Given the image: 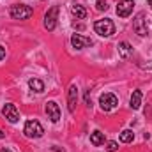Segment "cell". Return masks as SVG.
<instances>
[{
    "instance_id": "23",
    "label": "cell",
    "mask_w": 152,
    "mask_h": 152,
    "mask_svg": "<svg viewBox=\"0 0 152 152\" xmlns=\"http://www.w3.org/2000/svg\"><path fill=\"white\" fill-rule=\"evenodd\" d=\"M149 5H151V7H152V0H149Z\"/></svg>"
},
{
    "instance_id": "21",
    "label": "cell",
    "mask_w": 152,
    "mask_h": 152,
    "mask_svg": "<svg viewBox=\"0 0 152 152\" xmlns=\"http://www.w3.org/2000/svg\"><path fill=\"white\" fill-rule=\"evenodd\" d=\"M4 136H5V133H4V131L0 129V138H4Z\"/></svg>"
},
{
    "instance_id": "22",
    "label": "cell",
    "mask_w": 152,
    "mask_h": 152,
    "mask_svg": "<svg viewBox=\"0 0 152 152\" xmlns=\"http://www.w3.org/2000/svg\"><path fill=\"white\" fill-rule=\"evenodd\" d=\"M0 152H11V151H9V149H2Z\"/></svg>"
},
{
    "instance_id": "13",
    "label": "cell",
    "mask_w": 152,
    "mask_h": 152,
    "mask_svg": "<svg viewBox=\"0 0 152 152\" xmlns=\"http://www.w3.org/2000/svg\"><path fill=\"white\" fill-rule=\"evenodd\" d=\"M71 12H73V16L76 20H85L87 18V9L83 5H78V4L71 5Z\"/></svg>"
},
{
    "instance_id": "19",
    "label": "cell",
    "mask_w": 152,
    "mask_h": 152,
    "mask_svg": "<svg viewBox=\"0 0 152 152\" xmlns=\"http://www.w3.org/2000/svg\"><path fill=\"white\" fill-rule=\"evenodd\" d=\"M117 147H118V145H117V142H106V149H108L110 152L117 151Z\"/></svg>"
},
{
    "instance_id": "16",
    "label": "cell",
    "mask_w": 152,
    "mask_h": 152,
    "mask_svg": "<svg viewBox=\"0 0 152 152\" xmlns=\"http://www.w3.org/2000/svg\"><path fill=\"white\" fill-rule=\"evenodd\" d=\"M131 51H133V48H131V44H129V42L122 41V42L118 44V53H120V57H122V58H127V57L131 55Z\"/></svg>"
},
{
    "instance_id": "5",
    "label": "cell",
    "mask_w": 152,
    "mask_h": 152,
    "mask_svg": "<svg viewBox=\"0 0 152 152\" xmlns=\"http://www.w3.org/2000/svg\"><path fill=\"white\" fill-rule=\"evenodd\" d=\"M133 27H134L136 34H138V36H142V37H145V36L149 34V32H147V20H145V14H143V12L136 14L134 21H133Z\"/></svg>"
},
{
    "instance_id": "4",
    "label": "cell",
    "mask_w": 152,
    "mask_h": 152,
    "mask_svg": "<svg viewBox=\"0 0 152 152\" xmlns=\"http://www.w3.org/2000/svg\"><path fill=\"white\" fill-rule=\"evenodd\" d=\"M99 104H101V110L103 112H110V110H113L115 106L118 104V99H117V96L115 94H103L101 97H99Z\"/></svg>"
},
{
    "instance_id": "7",
    "label": "cell",
    "mask_w": 152,
    "mask_h": 152,
    "mask_svg": "<svg viewBox=\"0 0 152 152\" xmlns=\"http://www.w3.org/2000/svg\"><path fill=\"white\" fill-rule=\"evenodd\" d=\"M2 115H4L11 124H16V122L20 120V113H18L16 106H14V104H11V103L4 104V108H2Z\"/></svg>"
},
{
    "instance_id": "10",
    "label": "cell",
    "mask_w": 152,
    "mask_h": 152,
    "mask_svg": "<svg viewBox=\"0 0 152 152\" xmlns=\"http://www.w3.org/2000/svg\"><path fill=\"white\" fill-rule=\"evenodd\" d=\"M71 44H73V48H76V50H83V48H87V46H92V39L83 37V36H80V34H75V36L71 37Z\"/></svg>"
},
{
    "instance_id": "12",
    "label": "cell",
    "mask_w": 152,
    "mask_h": 152,
    "mask_svg": "<svg viewBox=\"0 0 152 152\" xmlns=\"http://www.w3.org/2000/svg\"><path fill=\"white\" fill-rule=\"evenodd\" d=\"M76 99H78V88H76V85H71V88H69V112L71 113H75L76 110Z\"/></svg>"
},
{
    "instance_id": "18",
    "label": "cell",
    "mask_w": 152,
    "mask_h": 152,
    "mask_svg": "<svg viewBox=\"0 0 152 152\" xmlns=\"http://www.w3.org/2000/svg\"><path fill=\"white\" fill-rule=\"evenodd\" d=\"M96 7H97V11H106L108 9V4L104 0H97L96 2Z\"/></svg>"
},
{
    "instance_id": "17",
    "label": "cell",
    "mask_w": 152,
    "mask_h": 152,
    "mask_svg": "<svg viewBox=\"0 0 152 152\" xmlns=\"http://www.w3.org/2000/svg\"><path fill=\"white\" fill-rule=\"evenodd\" d=\"M134 140V133L131 131V129H124L122 133H120V142H124V143H131Z\"/></svg>"
},
{
    "instance_id": "14",
    "label": "cell",
    "mask_w": 152,
    "mask_h": 152,
    "mask_svg": "<svg viewBox=\"0 0 152 152\" xmlns=\"http://www.w3.org/2000/svg\"><path fill=\"white\" fill-rule=\"evenodd\" d=\"M90 143L96 145V147L103 145V143H104V133H101V131H94V133H90Z\"/></svg>"
},
{
    "instance_id": "3",
    "label": "cell",
    "mask_w": 152,
    "mask_h": 152,
    "mask_svg": "<svg viewBox=\"0 0 152 152\" xmlns=\"http://www.w3.org/2000/svg\"><path fill=\"white\" fill-rule=\"evenodd\" d=\"M23 133L28 138H41L42 133H44V129H42V126L39 124L37 120H27V124L23 127Z\"/></svg>"
},
{
    "instance_id": "2",
    "label": "cell",
    "mask_w": 152,
    "mask_h": 152,
    "mask_svg": "<svg viewBox=\"0 0 152 152\" xmlns=\"http://www.w3.org/2000/svg\"><path fill=\"white\" fill-rule=\"evenodd\" d=\"M9 14H11L14 20H28V18L34 14V9H32L30 5L14 4V5H11V9H9Z\"/></svg>"
},
{
    "instance_id": "20",
    "label": "cell",
    "mask_w": 152,
    "mask_h": 152,
    "mask_svg": "<svg viewBox=\"0 0 152 152\" xmlns=\"http://www.w3.org/2000/svg\"><path fill=\"white\" fill-rule=\"evenodd\" d=\"M2 58H5V48L0 44V60H2Z\"/></svg>"
},
{
    "instance_id": "11",
    "label": "cell",
    "mask_w": 152,
    "mask_h": 152,
    "mask_svg": "<svg viewBox=\"0 0 152 152\" xmlns=\"http://www.w3.org/2000/svg\"><path fill=\"white\" fill-rule=\"evenodd\" d=\"M142 90H134L133 94H131V99H129V106L133 108V110H138L140 108V104H142Z\"/></svg>"
},
{
    "instance_id": "9",
    "label": "cell",
    "mask_w": 152,
    "mask_h": 152,
    "mask_svg": "<svg viewBox=\"0 0 152 152\" xmlns=\"http://www.w3.org/2000/svg\"><path fill=\"white\" fill-rule=\"evenodd\" d=\"M46 115L51 122H58L60 120V108L55 101H48L46 103Z\"/></svg>"
},
{
    "instance_id": "8",
    "label": "cell",
    "mask_w": 152,
    "mask_h": 152,
    "mask_svg": "<svg viewBox=\"0 0 152 152\" xmlns=\"http://www.w3.org/2000/svg\"><path fill=\"white\" fill-rule=\"evenodd\" d=\"M133 9H134V2H133V0H122V2H118V5H117V14H118L120 18H127V16L133 12Z\"/></svg>"
},
{
    "instance_id": "6",
    "label": "cell",
    "mask_w": 152,
    "mask_h": 152,
    "mask_svg": "<svg viewBox=\"0 0 152 152\" xmlns=\"http://www.w3.org/2000/svg\"><path fill=\"white\" fill-rule=\"evenodd\" d=\"M57 16H58V7L53 5L46 12V16H44V27H46V30H53L57 27Z\"/></svg>"
},
{
    "instance_id": "1",
    "label": "cell",
    "mask_w": 152,
    "mask_h": 152,
    "mask_svg": "<svg viewBox=\"0 0 152 152\" xmlns=\"http://www.w3.org/2000/svg\"><path fill=\"white\" fill-rule=\"evenodd\" d=\"M94 30H96V34H99L101 37H112L115 34V25H113V21L108 20V18L97 20V21L94 23Z\"/></svg>"
},
{
    "instance_id": "15",
    "label": "cell",
    "mask_w": 152,
    "mask_h": 152,
    "mask_svg": "<svg viewBox=\"0 0 152 152\" xmlns=\"http://www.w3.org/2000/svg\"><path fill=\"white\" fill-rule=\"evenodd\" d=\"M28 87H30L34 92H37V94L44 92V83H42L41 80H37V78H30V80H28Z\"/></svg>"
}]
</instances>
